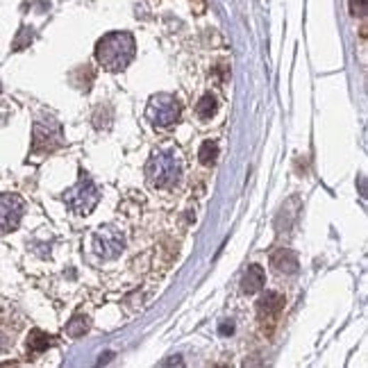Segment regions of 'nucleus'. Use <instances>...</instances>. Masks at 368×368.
Segmentation results:
<instances>
[{
    "instance_id": "nucleus-1",
    "label": "nucleus",
    "mask_w": 368,
    "mask_h": 368,
    "mask_svg": "<svg viewBox=\"0 0 368 368\" xmlns=\"http://www.w3.org/2000/svg\"><path fill=\"white\" fill-rule=\"evenodd\" d=\"M135 39L128 32H109L96 46V60L105 71H123L135 60Z\"/></svg>"
},
{
    "instance_id": "nucleus-5",
    "label": "nucleus",
    "mask_w": 368,
    "mask_h": 368,
    "mask_svg": "<svg viewBox=\"0 0 368 368\" xmlns=\"http://www.w3.org/2000/svg\"><path fill=\"white\" fill-rule=\"evenodd\" d=\"M62 143V126L55 118H39L35 123V141L32 150L35 152H50Z\"/></svg>"
},
{
    "instance_id": "nucleus-14",
    "label": "nucleus",
    "mask_w": 368,
    "mask_h": 368,
    "mask_svg": "<svg viewBox=\"0 0 368 368\" xmlns=\"http://www.w3.org/2000/svg\"><path fill=\"white\" fill-rule=\"evenodd\" d=\"M87 330H89V318L87 316H75L69 323V325H66V334H69V337H73V339L82 337Z\"/></svg>"
},
{
    "instance_id": "nucleus-13",
    "label": "nucleus",
    "mask_w": 368,
    "mask_h": 368,
    "mask_svg": "<svg viewBox=\"0 0 368 368\" xmlns=\"http://www.w3.org/2000/svg\"><path fill=\"white\" fill-rule=\"evenodd\" d=\"M198 157L203 164H214L216 157H218V143L216 141H205L203 146H200Z\"/></svg>"
},
{
    "instance_id": "nucleus-2",
    "label": "nucleus",
    "mask_w": 368,
    "mask_h": 368,
    "mask_svg": "<svg viewBox=\"0 0 368 368\" xmlns=\"http://www.w3.org/2000/svg\"><path fill=\"white\" fill-rule=\"evenodd\" d=\"M180 160L173 152H155L146 164V177L155 189H169L180 177Z\"/></svg>"
},
{
    "instance_id": "nucleus-8",
    "label": "nucleus",
    "mask_w": 368,
    "mask_h": 368,
    "mask_svg": "<svg viewBox=\"0 0 368 368\" xmlns=\"http://www.w3.org/2000/svg\"><path fill=\"white\" fill-rule=\"evenodd\" d=\"M271 266L277 273H284V275H294L298 273V257L294 250L289 248H280L271 255Z\"/></svg>"
},
{
    "instance_id": "nucleus-15",
    "label": "nucleus",
    "mask_w": 368,
    "mask_h": 368,
    "mask_svg": "<svg viewBox=\"0 0 368 368\" xmlns=\"http://www.w3.org/2000/svg\"><path fill=\"white\" fill-rule=\"evenodd\" d=\"M352 14L355 16H366V0H352Z\"/></svg>"
},
{
    "instance_id": "nucleus-9",
    "label": "nucleus",
    "mask_w": 368,
    "mask_h": 368,
    "mask_svg": "<svg viewBox=\"0 0 368 368\" xmlns=\"http://www.w3.org/2000/svg\"><path fill=\"white\" fill-rule=\"evenodd\" d=\"M282 309H284V296L277 294V291H266V294L260 298V303H257L260 316H262V314H266V316H277Z\"/></svg>"
},
{
    "instance_id": "nucleus-11",
    "label": "nucleus",
    "mask_w": 368,
    "mask_h": 368,
    "mask_svg": "<svg viewBox=\"0 0 368 368\" xmlns=\"http://www.w3.org/2000/svg\"><path fill=\"white\" fill-rule=\"evenodd\" d=\"M216 98L211 96V94H205L203 98H200V103L196 105V114L203 118V121H207V118H211L216 114Z\"/></svg>"
},
{
    "instance_id": "nucleus-16",
    "label": "nucleus",
    "mask_w": 368,
    "mask_h": 368,
    "mask_svg": "<svg viewBox=\"0 0 368 368\" xmlns=\"http://www.w3.org/2000/svg\"><path fill=\"white\" fill-rule=\"evenodd\" d=\"M234 325L232 323H221V334H232Z\"/></svg>"
},
{
    "instance_id": "nucleus-4",
    "label": "nucleus",
    "mask_w": 368,
    "mask_h": 368,
    "mask_svg": "<svg viewBox=\"0 0 368 368\" xmlns=\"http://www.w3.org/2000/svg\"><path fill=\"white\" fill-rule=\"evenodd\" d=\"M146 116L152 126L157 128H171L180 118V103L171 94H157L150 98L146 107Z\"/></svg>"
},
{
    "instance_id": "nucleus-6",
    "label": "nucleus",
    "mask_w": 368,
    "mask_h": 368,
    "mask_svg": "<svg viewBox=\"0 0 368 368\" xmlns=\"http://www.w3.org/2000/svg\"><path fill=\"white\" fill-rule=\"evenodd\" d=\"M23 200L16 194H0V234H7L18 228L23 218Z\"/></svg>"
},
{
    "instance_id": "nucleus-12",
    "label": "nucleus",
    "mask_w": 368,
    "mask_h": 368,
    "mask_svg": "<svg viewBox=\"0 0 368 368\" xmlns=\"http://www.w3.org/2000/svg\"><path fill=\"white\" fill-rule=\"evenodd\" d=\"M50 345V337L46 332H41V330H35V332H30V339H28V348L32 352H43Z\"/></svg>"
},
{
    "instance_id": "nucleus-10",
    "label": "nucleus",
    "mask_w": 368,
    "mask_h": 368,
    "mask_svg": "<svg viewBox=\"0 0 368 368\" xmlns=\"http://www.w3.org/2000/svg\"><path fill=\"white\" fill-rule=\"evenodd\" d=\"M264 280H266V275H264V269L262 266H248V271H245L243 275V280H241V291L243 294H257L260 289L264 286Z\"/></svg>"
},
{
    "instance_id": "nucleus-7",
    "label": "nucleus",
    "mask_w": 368,
    "mask_h": 368,
    "mask_svg": "<svg viewBox=\"0 0 368 368\" xmlns=\"http://www.w3.org/2000/svg\"><path fill=\"white\" fill-rule=\"evenodd\" d=\"M126 248V241H123L121 232L114 228H100L94 234V252L103 260H114Z\"/></svg>"
},
{
    "instance_id": "nucleus-3",
    "label": "nucleus",
    "mask_w": 368,
    "mask_h": 368,
    "mask_svg": "<svg viewBox=\"0 0 368 368\" xmlns=\"http://www.w3.org/2000/svg\"><path fill=\"white\" fill-rule=\"evenodd\" d=\"M100 200V191L96 182L91 180L89 175H80V180H77L75 186H71L69 191L64 194V203L66 207H69L71 211H75V214H89Z\"/></svg>"
}]
</instances>
